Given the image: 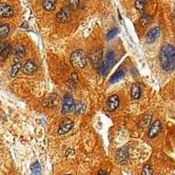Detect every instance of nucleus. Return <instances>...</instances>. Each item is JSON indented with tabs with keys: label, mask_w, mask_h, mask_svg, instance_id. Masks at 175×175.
I'll return each instance as SVG.
<instances>
[{
	"label": "nucleus",
	"mask_w": 175,
	"mask_h": 175,
	"mask_svg": "<svg viewBox=\"0 0 175 175\" xmlns=\"http://www.w3.org/2000/svg\"><path fill=\"white\" fill-rule=\"evenodd\" d=\"M140 94H141V90H140V87L138 83H133L131 87V97L133 99H138L140 97Z\"/></svg>",
	"instance_id": "6ab92c4d"
},
{
	"label": "nucleus",
	"mask_w": 175,
	"mask_h": 175,
	"mask_svg": "<svg viewBox=\"0 0 175 175\" xmlns=\"http://www.w3.org/2000/svg\"><path fill=\"white\" fill-rule=\"evenodd\" d=\"M31 170H32V172H33L34 175H40L41 167H40V165H39L38 161H35V163L31 166Z\"/></svg>",
	"instance_id": "5701e85b"
},
{
	"label": "nucleus",
	"mask_w": 175,
	"mask_h": 175,
	"mask_svg": "<svg viewBox=\"0 0 175 175\" xmlns=\"http://www.w3.org/2000/svg\"><path fill=\"white\" fill-rule=\"evenodd\" d=\"M84 109H86V107H84L83 103L80 102V101L76 103L75 107H74V110L76 111V113H83L84 111Z\"/></svg>",
	"instance_id": "bb28decb"
},
{
	"label": "nucleus",
	"mask_w": 175,
	"mask_h": 175,
	"mask_svg": "<svg viewBox=\"0 0 175 175\" xmlns=\"http://www.w3.org/2000/svg\"><path fill=\"white\" fill-rule=\"evenodd\" d=\"M90 60L92 61L94 67H98L99 62L101 61V50L100 49H95L93 50L90 54Z\"/></svg>",
	"instance_id": "f8f14e48"
},
{
	"label": "nucleus",
	"mask_w": 175,
	"mask_h": 175,
	"mask_svg": "<svg viewBox=\"0 0 175 175\" xmlns=\"http://www.w3.org/2000/svg\"><path fill=\"white\" fill-rule=\"evenodd\" d=\"M114 61H115V57H114V53L112 51H110L107 54V56H105V60L103 61H100L99 65H98L97 67V70L98 72H99V75L100 76H105L107 75L108 71L110 70L111 67L113 65Z\"/></svg>",
	"instance_id": "7ed1b4c3"
},
{
	"label": "nucleus",
	"mask_w": 175,
	"mask_h": 175,
	"mask_svg": "<svg viewBox=\"0 0 175 175\" xmlns=\"http://www.w3.org/2000/svg\"><path fill=\"white\" fill-rule=\"evenodd\" d=\"M151 121H152V115L149 113L145 114L139 120V123H138L139 128H146V127H148L151 123Z\"/></svg>",
	"instance_id": "f3484780"
},
{
	"label": "nucleus",
	"mask_w": 175,
	"mask_h": 175,
	"mask_svg": "<svg viewBox=\"0 0 175 175\" xmlns=\"http://www.w3.org/2000/svg\"><path fill=\"white\" fill-rule=\"evenodd\" d=\"M13 53L15 54L16 57L22 58L25 56V47L22 43H16L13 47Z\"/></svg>",
	"instance_id": "2eb2a0df"
},
{
	"label": "nucleus",
	"mask_w": 175,
	"mask_h": 175,
	"mask_svg": "<svg viewBox=\"0 0 175 175\" xmlns=\"http://www.w3.org/2000/svg\"><path fill=\"white\" fill-rule=\"evenodd\" d=\"M75 107V103H74L73 97L70 94H65L63 97V103H62V114H68L72 112Z\"/></svg>",
	"instance_id": "20e7f679"
},
{
	"label": "nucleus",
	"mask_w": 175,
	"mask_h": 175,
	"mask_svg": "<svg viewBox=\"0 0 175 175\" xmlns=\"http://www.w3.org/2000/svg\"><path fill=\"white\" fill-rule=\"evenodd\" d=\"M73 126H74V123L71 119L63 118L61 123H60V126H59V129H58V131H57L58 135H63V134L68 133V132L73 128Z\"/></svg>",
	"instance_id": "0eeeda50"
},
{
	"label": "nucleus",
	"mask_w": 175,
	"mask_h": 175,
	"mask_svg": "<svg viewBox=\"0 0 175 175\" xmlns=\"http://www.w3.org/2000/svg\"><path fill=\"white\" fill-rule=\"evenodd\" d=\"M151 21H152V17H151L150 15L144 14L141 17L139 18V25L141 26H146V25H150Z\"/></svg>",
	"instance_id": "4be33fe9"
},
{
	"label": "nucleus",
	"mask_w": 175,
	"mask_h": 175,
	"mask_svg": "<svg viewBox=\"0 0 175 175\" xmlns=\"http://www.w3.org/2000/svg\"><path fill=\"white\" fill-rule=\"evenodd\" d=\"M129 159V149L128 147H123L120 148L117 153H116V160H117L118 164H126Z\"/></svg>",
	"instance_id": "6e6552de"
},
{
	"label": "nucleus",
	"mask_w": 175,
	"mask_h": 175,
	"mask_svg": "<svg viewBox=\"0 0 175 175\" xmlns=\"http://www.w3.org/2000/svg\"><path fill=\"white\" fill-rule=\"evenodd\" d=\"M118 32H119V30H118L117 28H114L113 30H111V31L108 33V35H107V39H108V40H110L111 38H113V37H115V36L118 34Z\"/></svg>",
	"instance_id": "cd10ccee"
},
{
	"label": "nucleus",
	"mask_w": 175,
	"mask_h": 175,
	"mask_svg": "<svg viewBox=\"0 0 175 175\" xmlns=\"http://www.w3.org/2000/svg\"><path fill=\"white\" fill-rule=\"evenodd\" d=\"M160 67L165 72H171L175 69V47L170 43H165L159 53Z\"/></svg>",
	"instance_id": "f257e3e1"
},
{
	"label": "nucleus",
	"mask_w": 175,
	"mask_h": 175,
	"mask_svg": "<svg viewBox=\"0 0 175 175\" xmlns=\"http://www.w3.org/2000/svg\"><path fill=\"white\" fill-rule=\"evenodd\" d=\"M42 7L47 12H53L56 7V0H43Z\"/></svg>",
	"instance_id": "a211bd4d"
},
{
	"label": "nucleus",
	"mask_w": 175,
	"mask_h": 175,
	"mask_svg": "<svg viewBox=\"0 0 175 175\" xmlns=\"http://www.w3.org/2000/svg\"><path fill=\"white\" fill-rule=\"evenodd\" d=\"M21 69H22V72L26 74V75H33L37 71V65L34 62V60L30 59L22 65Z\"/></svg>",
	"instance_id": "9b49d317"
},
{
	"label": "nucleus",
	"mask_w": 175,
	"mask_h": 175,
	"mask_svg": "<svg viewBox=\"0 0 175 175\" xmlns=\"http://www.w3.org/2000/svg\"><path fill=\"white\" fill-rule=\"evenodd\" d=\"M124 76V71L123 70V69H120V70H117L115 73L112 75V77H111L110 79V83H116V81H118L120 78H123Z\"/></svg>",
	"instance_id": "aec40b11"
},
{
	"label": "nucleus",
	"mask_w": 175,
	"mask_h": 175,
	"mask_svg": "<svg viewBox=\"0 0 175 175\" xmlns=\"http://www.w3.org/2000/svg\"><path fill=\"white\" fill-rule=\"evenodd\" d=\"M163 129V123H161L160 120H155L154 123L150 126L149 132H148V137L149 138H154V137L157 135Z\"/></svg>",
	"instance_id": "1a4fd4ad"
},
{
	"label": "nucleus",
	"mask_w": 175,
	"mask_h": 175,
	"mask_svg": "<svg viewBox=\"0 0 175 175\" xmlns=\"http://www.w3.org/2000/svg\"><path fill=\"white\" fill-rule=\"evenodd\" d=\"M20 69H21V63L19 61V59H17V58H16V59H14V61H13L12 68H11V71H10L11 77H13V78L16 77Z\"/></svg>",
	"instance_id": "dca6fc26"
},
{
	"label": "nucleus",
	"mask_w": 175,
	"mask_h": 175,
	"mask_svg": "<svg viewBox=\"0 0 175 175\" xmlns=\"http://www.w3.org/2000/svg\"><path fill=\"white\" fill-rule=\"evenodd\" d=\"M10 33V25L7 23L0 22V38H5Z\"/></svg>",
	"instance_id": "412c9836"
},
{
	"label": "nucleus",
	"mask_w": 175,
	"mask_h": 175,
	"mask_svg": "<svg viewBox=\"0 0 175 175\" xmlns=\"http://www.w3.org/2000/svg\"><path fill=\"white\" fill-rule=\"evenodd\" d=\"M14 15V10L12 7L4 2H0V17L1 18H10Z\"/></svg>",
	"instance_id": "9d476101"
},
{
	"label": "nucleus",
	"mask_w": 175,
	"mask_h": 175,
	"mask_svg": "<svg viewBox=\"0 0 175 175\" xmlns=\"http://www.w3.org/2000/svg\"><path fill=\"white\" fill-rule=\"evenodd\" d=\"M67 4L68 7L71 10H76L78 7L79 4V0H67Z\"/></svg>",
	"instance_id": "393cba45"
},
{
	"label": "nucleus",
	"mask_w": 175,
	"mask_h": 175,
	"mask_svg": "<svg viewBox=\"0 0 175 175\" xmlns=\"http://www.w3.org/2000/svg\"><path fill=\"white\" fill-rule=\"evenodd\" d=\"M97 175H107V173H105V171L100 170L99 172H98V174H97Z\"/></svg>",
	"instance_id": "c85d7f7f"
},
{
	"label": "nucleus",
	"mask_w": 175,
	"mask_h": 175,
	"mask_svg": "<svg viewBox=\"0 0 175 175\" xmlns=\"http://www.w3.org/2000/svg\"><path fill=\"white\" fill-rule=\"evenodd\" d=\"M119 102H120V100H119V97L117 96V95H112V96L109 97L108 100H107L108 109L110 111H115L116 109L118 108Z\"/></svg>",
	"instance_id": "ddd939ff"
},
{
	"label": "nucleus",
	"mask_w": 175,
	"mask_h": 175,
	"mask_svg": "<svg viewBox=\"0 0 175 175\" xmlns=\"http://www.w3.org/2000/svg\"><path fill=\"white\" fill-rule=\"evenodd\" d=\"M141 175H153V169L150 165H145L141 170Z\"/></svg>",
	"instance_id": "a878e982"
},
{
	"label": "nucleus",
	"mask_w": 175,
	"mask_h": 175,
	"mask_svg": "<svg viewBox=\"0 0 175 175\" xmlns=\"http://www.w3.org/2000/svg\"><path fill=\"white\" fill-rule=\"evenodd\" d=\"M145 7H146V2L144 0H136V2H135V7H136V10L138 11V12L144 13Z\"/></svg>",
	"instance_id": "b1692460"
},
{
	"label": "nucleus",
	"mask_w": 175,
	"mask_h": 175,
	"mask_svg": "<svg viewBox=\"0 0 175 175\" xmlns=\"http://www.w3.org/2000/svg\"><path fill=\"white\" fill-rule=\"evenodd\" d=\"M160 34H161V30L159 26H154V28L151 29L147 33V35H146V38H145L146 42H147V43H153V42L160 36Z\"/></svg>",
	"instance_id": "423d86ee"
},
{
	"label": "nucleus",
	"mask_w": 175,
	"mask_h": 175,
	"mask_svg": "<svg viewBox=\"0 0 175 175\" xmlns=\"http://www.w3.org/2000/svg\"><path fill=\"white\" fill-rule=\"evenodd\" d=\"M11 47L7 44V42H1L0 43V61H3L7 59V57L10 55Z\"/></svg>",
	"instance_id": "4468645a"
},
{
	"label": "nucleus",
	"mask_w": 175,
	"mask_h": 175,
	"mask_svg": "<svg viewBox=\"0 0 175 175\" xmlns=\"http://www.w3.org/2000/svg\"><path fill=\"white\" fill-rule=\"evenodd\" d=\"M56 20L59 23H65L71 20V9L69 7H63L57 13Z\"/></svg>",
	"instance_id": "39448f33"
},
{
	"label": "nucleus",
	"mask_w": 175,
	"mask_h": 175,
	"mask_svg": "<svg viewBox=\"0 0 175 175\" xmlns=\"http://www.w3.org/2000/svg\"><path fill=\"white\" fill-rule=\"evenodd\" d=\"M70 62L75 69H83L87 65L88 62V56L86 52L83 50H77L74 51L71 55Z\"/></svg>",
	"instance_id": "f03ea898"
}]
</instances>
